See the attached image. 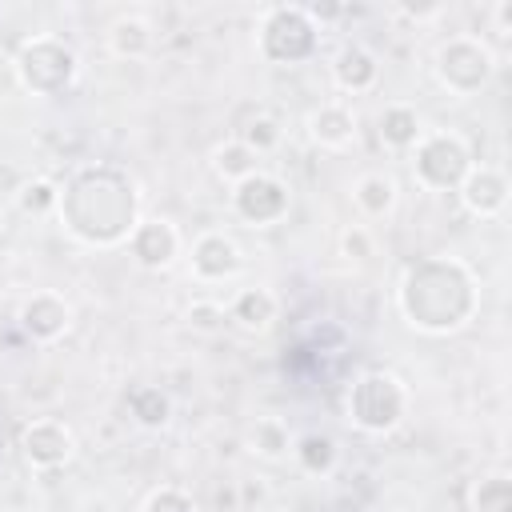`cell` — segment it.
<instances>
[{
  "mask_svg": "<svg viewBox=\"0 0 512 512\" xmlns=\"http://www.w3.org/2000/svg\"><path fill=\"white\" fill-rule=\"evenodd\" d=\"M16 324L32 344H56L68 336L72 328V304L60 292H32L20 308H16Z\"/></svg>",
  "mask_w": 512,
  "mask_h": 512,
  "instance_id": "cell-10",
  "label": "cell"
},
{
  "mask_svg": "<svg viewBox=\"0 0 512 512\" xmlns=\"http://www.w3.org/2000/svg\"><path fill=\"white\" fill-rule=\"evenodd\" d=\"M212 172L232 188V184L248 180L252 172H260V156H256L252 148H244V144L232 136V140H224V144L212 148Z\"/></svg>",
  "mask_w": 512,
  "mask_h": 512,
  "instance_id": "cell-23",
  "label": "cell"
},
{
  "mask_svg": "<svg viewBox=\"0 0 512 512\" xmlns=\"http://www.w3.org/2000/svg\"><path fill=\"white\" fill-rule=\"evenodd\" d=\"M432 72L444 92L464 100V96H476L480 88H488V80L496 72V56L476 36H448L432 56Z\"/></svg>",
  "mask_w": 512,
  "mask_h": 512,
  "instance_id": "cell-7",
  "label": "cell"
},
{
  "mask_svg": "<svg viewBox=\"0 0 512 512\" xmlns=\"http://www.w3.org/2000/svg\"><path fill=\"white\" fill-rule=\"evenodd\" d=\"M472 512H512V476L508 472H488L472 484L468 496Z\"/></svg>",
  "mask_w": 512,
  "mask_h": 512,
  "instance_id": "cell-25",
  "label": "cell"
},
{
  "mask_svg": "<svg viewBox=\"0 0 512 512\" xmlns=\"http://www.w3.org/2000/svg\"><path fill=\"white\" fill-rule=\"evenodd\" d=\"M328 68H332V84H336L340 92H348V96L372 92L376 80H380V56H376L368 44H360V40L340 44V52L332 56Z\"/></svg>",
  "mask_w": 512,
  "mask_h": 512,
  "instance_id": "cell-14",
  "label": "cell"
},
{
  "mask_svg": "<svg viewBox=\"0 0 512 512\" xmlns=\"http://www.w3.org/2000/svg\"><path fill=\"white\" fill-rule=\"evenodd\" d=\"M124 408H128V416L144 432H160V428L172 424V396L160 384H136V388H128Z\"/></svg>",
  "mask_w": 512,
  "mask_h": 512,
  "instance_id": "cell-18",
  "label": "cell"
},
{
  "mask_svg": "<svg viewBox=\"0 0 512 512\" xmlns=\"http://www.w3.org/2000/svg\"><path fill=\"white\" fill-rule=\"evenodd\" d=\"M280 136H284L280 120H276V116H268L264 108H256L248 120H240V124H236V140H240L244 148H252L256 156H268L272 148H280Z\"/></svg>",
  "mask_w": 512,
  "mask_h": 512,
  "instance_id": "cell-24",
  "label": "cell"
},
{
  "mask_svg": "<svg viewBox=\"0 0 512 512\" xmlns=\"http://www.w3.org/2000/svg\"><path fill=\"white\" fill-rule=\"evenodd\" d=\"M144 512H196V504H192V496H188L184 488H176V484H160L156 492H148Z\"/></svg>",
  "mask_w": 512,
  "mask_h": 512,
  "instance_id": "cell-29",
  "label": "cell"
},
{
  "mask_svg": "<svg viewBox=\"0 0 512 512\" xmlns=\"http://www.w3.org/2000/svg\"><path fill=\"white\" fill-rule=\"evenodd\" d=\"M196 332H220L228 324V308L220 300H192L188 304V316H184Z\"/></svg>",
  "mask_w": 512,
  "mask_h": 512,
  "instance_id": "cell-27",
  "label": "cell"
},
{
  "mask_svg": "<svg viewBox=\"0 0 512 512\" xmlns=\"http://www.w3.org/2000/svg\"><path fill=\"white\" fill-rule=\"evenodd\" d=\"M256 52L268 64H304L320 52V24L304 4H272L260 12Z\"/></svg>",
  "mask_w": 512,
  "mask_h": 512,
  "instance_id": "cell-4",
  "label": "cell"
},
{
  "mask_svg": "<svg viewBox=\"0 0 512 512\" xmlns=\"http://www.w3.org/2000/svg\"><path fill=\"white\" fill-rule=\"evenodd\" d=\"M292 456L308 476H328L340 464V444L328 432H304L292 440Z\"/></svg>",
  "mask_w": 512,
  "mask_h": 512,
  "instance_id": "cell-21",
  "label": "cell"
},
{
  "mask_svg": "<svg viewBox=\"0 0 512 512\" xmlns=\"http://www.w3.org/2000/svg\"><path fill=\"white\" fill-rule=\"evenodd\" d=\"M188 264H192V276H196L200 284H224V280L240 276L244 252H240V244H236L228 232L208 228V232H200V236L192 240Z\"/></svg>",
  "mask_w": 512,
  "mask_h": 512,
  "instance_id": "cell-11",
  "label": "cell"
},
{
  "mask_svg": "<svg viewBox=\"0 0 512 512\" xmlns=\"http://www.w3.org/2000/svg\"><path fill=\"white\" fill-rule=\"evenodd\" d=\"M396 200H400V188H396V180H392L388 172H364V176L352 184V204H356L360 216H368V220L392 216Z\"/></svg>",
  "mask_w": 512,
  "mask_h": 512,
  "instance_id": "cell-19",
  "label": "cell"
},
{
  "mask_svg": "<svg viewBox=\"0 0 512 512\" xmlns=\"http://www.w3.org/2000/svg\"><path fill=\"white\" fill-rule=\"evenodd\" d=\"M292 428L280 420V416H260L252 428H248V448H252V456H260V460H268V464H276V460H284L288 452H292Z\"/></svg>",
  "mask_w": 512,
  "mask_h": 512,
  "instance_id": "cell-22",
  "label": "cell"
},
{
  "mask_svg": "<svg viewBox=\"0 0 512 512\" xmlns=\"http://www.w3.org/2000/svg\"><path fill=\"white\" fill-rule=\"evenodd\" d=\"M228 320L240 328V332H268L276 320H280V296L272 292V288H264V284H248V288H240L228 304Z\"/></svg>",
  "mask_w": 512,
  "mask_h": 512,
  "instance_id": "cell-16",
  "label": "cell"
},
{
  "mask_svg": "<svg viewBox=\"0 0 512 512\" xmlns=\"http://www.w3.org/2000/svg\"><path fill=\"white\" fill-rule=\"evenodd\" d=\"M64 232L88 248H120L140 224L136 180L116 164H84L60 184Z\"/></svg>",
  "mask_w": 512,
  "mask_h": 512,
  "instance_id": "cell-1",
  "label": "cell"
},
{
  "mask_svg": "<svg viewBox=\"0 0 512 512\" xmlns=\"http://www.w3.org/2000/svg\"><path fill=\"white\" fill-rule=\"evenodd\" d=\"M152 44H156V32H152V24L144 20V16H116L112 24H108V48H112V56H120V60H144L148 52H152Z\"/></svg>",
  "mask_w": 512,
  "mask_h": 512,
  "instance_id": "cell-20",
  "label": "cell"
},
{
  "mask_svg": "<svg viewBox=\"0 0 512 512\" xmlns=\"http://www.w3.org/2000/svg\"><path fill=\"white\" fill-rule=\"evenodd\" d=\"M348 420L364 436H388L408 416V388L384 368H368L348 384Z\"/></svg>",
  "mask_w": 512,
  "mask_h": 512,
  "instance_id": "cell-3",
  "label": "cell"
},
{
  "mask_svg": "<svg viewBox=\"0 0 512 512\" xmlns=\"http://www.w3.org/2000/svg\"><path fill=\"white\" fill-rule=\"evenodd\" d=\"M16 448L32 472H60L76 456V432L60 416H36L20 428Z\"/></svg>",
  "mask_w": 512,
  "mask_h": 512,
  "instance_id": "cell-9",
  "label": "cell"
},
{
  "mask_svg": "<svg viewBox=\"0 0 512 512\" xmlns=\"http://www.w3.org/2000/svg\"><path fill=\"white\" fill-rule=\"evenodd\" d=\"M480 304V288L468 264L452 256H424L408 264L396 288V308L408 328L424 336H448L460 332Z\"/></svg>",
  "mask_w": 512,
  "mask_h": 512,
  "instance_id": "cell-2",
  "label": "cell"
},
{
  "mask_svg": "<svg viewBox=\"0 0 512 512\" xmlns=\"http://www.w3.org/2000/svg\"><path fill=\"white\" fill-rule=\"evenodd\" d=\"M80 76V56L60 36H28L16 52V80L32 96H64Z\"/></svg>",
  "mask_w": 512,
  "mask_h": 512,
  "instance_id": "cell-5",
  "label": "cell"
},
{
  "mask_svg": "<svg viewBox=\"0 0 512 512\" xmlns=\"http://www.w3.org/2000/svg\"><path fill=\"white\" fill-rule=\"evenodd\" d=\"M308 136H312V144H320L328 152H344L360 136L356 112L348 104H340V100H324L320 108L308 112Z\"/></svg>",
  "mask_w": 512,
  "mask_h": 512,
  "instance_id": "cell-15",
  "label": "cell"
},
{
  "mask_svg": "<svg viewBox=\"0 0 512 512\" xmlns=\"http://www.w3.org/2000/svg\"><path fill=\"white\" fill-rule=\"evenodd\" d=\"M460 204L480 216V220H492V216H504L508 208V180L500 168H488V164H472V172L464 176V184L456 188Z\"/></svg>",
  "mask_w": 512,
  "mask_h": 512,
  "instance_id": "cell-13",
  "label": "cell"
},
{
  "mask_svg": "<svg viewBox=\"0 0 512 512\" xmlns=\"http://www.w3.org/2000/svg\"><path fill=\"white\" fill-rule=\"evenodd\" d=\"M16 208L24 216H52L60 208V184L48 176H32L16 188Z\"/></svg>",
  "mask_w": 512,
  "mask_h": 512,
  "instance_id": "cell-26",
  "label": "cell"
},
{
  "mask_svg": "<svg viewBox=\"0 0 512 512\" xmlns=\"http://www.w3.org/2000/svg\"><path fill=\"white\" fill-rule=\"evenodd\" d=\"M340 252H344V260L364 264V260L376 256V236H372L364 224H352V228H344V236H340Z\"/></svg>",
  "mask_w": 512,
  "mask_h": 512,
  "instance_id": "cell-28",
  "label": "cell"
},
{
  "mask_svg": "<svg viewBox=\"0 0 512 512\" xmlns=\"http://www.w3.org/2000/svg\"><path fill=\"white\" fill-rule=\"evenodd\" d=\"M376 136H380V144L388 152H412L420 144V136H424V120H420V112L412 104L392 100L376 116Z\"/></svg>",
  "mask_w": 512,
  "mask_h": 512,
  "instance_id": "cell-17",
  "label": "cell"
},
{
  "mask_svg": "<svg viewBox=\"0 0 512 512\" xmlns=\"http://www.w3.org/2000/svg\"><path fill=\"white\" fill-rule=\"evenodd\" d=\"M508 20H512V0H500V4L492 8V24H496V36H500V40H508V32H512Z\"/></svg>",
  "mask_w": 512,
  "mask_h": 512,
  "instance_id": "cell-30",
  "label": "cell"
},
{
  "mask_svg": "<svg viewBox=\"0 0 512 512\" xmlns=\"http://www.w3.org/2000/svg\"><path fill=\"white\" fill-rule=\"evenodd\" d=\"M228 204H232L236 220H244L248 228H272V224H280L288 216L292 196H288V184L280 176H272V172L260 168L248 180L232 184Z\"/></svg>",
  "mask_w": 512,
  "mask_h": 512,
  "instance_id": "cell-8",
  "label": "cell"
},
{
  "mask_svg": "<svg viewBox=\"0 0 512 512\" xmlns=\"http://www.w3.org/2000/svg\"><path fill=\"white\" fill-rule=\"evenodd\" d=\"M472 164H476L472 148L448 128L424 132L420 144L412 148V176L424 192H456L472 172Z\"/></svg>",
  "mask_w": 512,
  "mask_h": 512,
  "instance_id": "cell-6",
  "label": "cell"
},
{
  "mask_svg": "<svg viewBox=\"0 0 512 512\" xmlns=\"http://www.w3.org/2000/svg\"><path fill=\"white\" fill-rule=\"evenodd\" d=\"M180 248H184V240H180L176 224L164 220V216H140L136 232L128 236V252H132V260H136L144 272H164V268H172L176 256H180Z\"/></svg>",
  "mask_w": 512,
  "mask_h": 512,
  "instance_id": "cell-12",
  "label": "cell"
}]
</instances>
